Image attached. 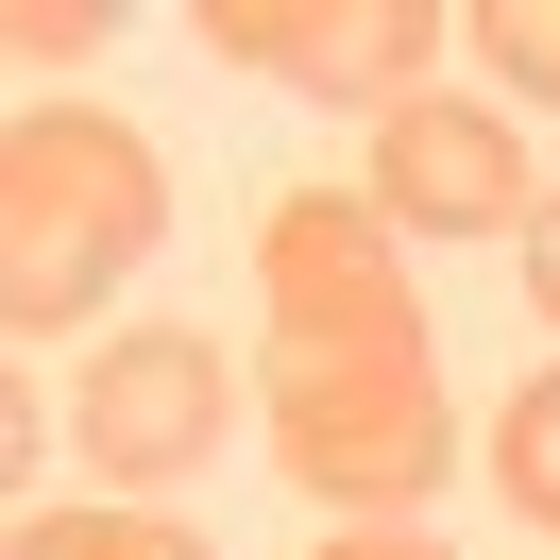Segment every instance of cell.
<instances>
[{
  "label": "cell",
  "mask_w": 560,
  "mask_h": 560,
  "mask_svg": "<svg viewBox=\"0 0 560 560\" xmlns=\"http://www.w3.org/2000/svg\"><path fill=\"white\" fill-rule=\"evenodd\" d=\"M153 221H171V171H153L137 119L35 103L18 137H0V306H18V340L85 323V306L153 255Z\"/></svg>",
  "instance_id": "7a4b0ae2"
},
{
  "label": "cell",
  "mask_w": 560,
  "mask_h": 560,
  "mask_svg": "<svg viewBox=\"0 0 560 560\" xmlns=\"http://www.w3.org/2000/svg\"><path fill=\"white\" fill-rule=\"evenodd\" d=\"M526 306L560 323V187H544V221H526Z\"/></svg>",
  "instance_id": "30bf717a"
},
{
  "label": "cell",
  "mask_w": 560,
  "mask_h": 560,
  "mask_svg": "<svg viewBox=\"0 0 560 560\" xmlns=\"http://www.w3.org/2000/svg\"><path fill=\"white\" fill-rule=\"evenodd\" d=\"M492 492H510L526 526H560V374H526L510 408H492Z\"/></svg>",
  "instance_id": "8992f818"
},
{
  "label": "cell",
  "mask_w": 560,
  "mask_h": 560,
  "mask_svg": "<svg viewBox=\"0 0 560 560\" xmlns=\"http://www.w3.org/2000/svg\"><path fill=\"white\" fill-rule=\"evenodd\" d=\"M221 424H238V374H221L205 323H137V340H103V357H85V390H69V458H85V476H119V492L187 476Z\"/></svg>",
  "instance_id": "277c9868"
},
{
  "label": "cell",
  "mask_w": 560,
  "mask_h": 560,
  "mask_svg": "<svg viewBox=\"0 0 560 560\" xmlns=\"http://www.w3.org/2000/svg\"><path fill=\"white\" fill-rule=\"evenodd\" d=\"M458 35H476L492 69L526 85V103H560V0H476V18H458Z\"/></svg>",
  "instance_id": "ba28073f"
},
{
  "label": "cell",
  "mask_w": 560,
  "mask_h": 560,
  "mask_svg": "<svg viewBox=\"0 0 560 560\" xmlns=\"http://www.w3.org/2000/svg\"><path fill=\"white\" fill-rule=\"evenodd\" d=\"M18 560H205V544L153 510H18Z\"/></svg>",
  "instance_id": "52a82bcc"
},
{
  "label": "cell",
  "mask_w": 560,
  "mask_h": 560,
  "mask_svg": "<svg viewBox=\"0 0 560 560\" xmlns=\"http://www.w3.org/2000/svg\"><path fill=\"white\" fill-rule=\"evenodd\" d=\"M374 221L390 238H526L544 221V187H526V153H510V119L492 103H390L374 119Z\"/></svg>",
  "instance_id": "5b68a950"
},
{
  "label": "cell",
  "mask_w": 560,
  "mask_h": 560,
  "mask_svg": "<svg viewBox=\"0 0 560 560\" xmlns=\"http://www.w3.org/2000/svg\"><path fill=\"white\" fill-rule=\"evenodd\" d=\"M187 35L221 51V69L255 85H306V103H424V69H442V0H205Z\"/></svg>",
  "instance_id": "3957f363"
},
{
  "label": "cell",
  "mask_w": 560,
  "mask_h": 560,
  "mask_svg": "<svg viewBox=\"0 0 560 560\" xmlns=\"http://www.w3.org/2000/svg\"><path fill=\"white\" fill-rule=\"evenodd\" d=\"M18 51H51V69H69V51H103V18H85V0H18Z\"/></svg>",
  "instance_id": "9c48e42d"
},
{
  "label": "cell",
  "mask_w": 560,
  "mask_h": 560,
  "mask_svg": "<svg viewBox=\"0 0 560 560\" xmlns=\"http://www.w3.org/2000/svg\"><path fill=\"white\" fill-rule=\"evenodd\" d=\"M323 560H442V544H424V526H340Z\"/></svg>",
  "instance_id": "8fae6325"
},
{
  "label": "cell",
  "mask_w": 560,
  "mask_h": 560,
  "mask_svg": "<svg viewBox=\"0 0 560 560\" xmlns=\"http://www.w3.org/2000/svg\"><path fill=\"white\" fill-rule=\"evenodd\" d=\"M255 289H272V458L323 510H424L458 458L442 424V357H424L408 255H390L374 187H289L255 221Z\"/></svg>",
  "instance_id": "6da1fadb"
}]
</instances>
